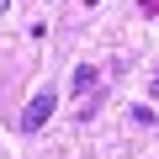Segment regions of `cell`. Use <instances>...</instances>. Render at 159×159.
Returning <instances> with one entry per match:
<instances>
[{
	"mask_svg": "<svg viewBox=\"0 0 159 159\" xmlns=\"http://www.w3.org/2000/svg\"><path fill=\"white\" fill-rule=\"evenodd\" d=\"M6 11H11V0H0V16H6Z\"/></svg>",
	"mask_w": 159,
	"mask_h": 159,
	"instance_id": "277c9868",
	"label": "cell"
},
{
	"mask_svg": "<svg viewBox=\"0 0 159 159\" xmlns=\"http://www.w3.org/2000/svg\"><path fill=\"white\" fill-rule=\"evenodd\" d=\"M148 90H154V96H159V69H154V85H148Z\"/></svg>",
	"mask_w": 159,
	"mask_h": 159,
	"instance_id": "3957f363",
	"label": "cell"
},
{
	"mask_svg": "<svg viewBox=\"0 0 159 159\" xmlns=\"http://www.w3.org/2000/svg\"><path fill=\"white\" fill-rule=\"evenodd\" d=\"M53 106H58V96H53V90L43 85V90H37V96H32V101L21 106V122H16V127H21V133H37V127H43V122L53 117Z\"/></svg>",
	"mask_w": 159,
	"mask_h": 159,
	"instance_id": "6da1fadb",
	"label": "cell"
},
{
	"mask_svg": "<svg viewBox=\"0 0 159 159\" xmlns=\"http://www.w3.org/2000/svg\"><path fill=\"white\" fill-rule=\"evenodd\" d=\"M96 85H101V69H96V64H80V69H74V90H80V96H96Z\"/></svg>",
	"mask_w": 159,
	"mask_h": 159,
	"instance_id": "7a4b0ae2",
	"label": "cell"
}]
</instances>
